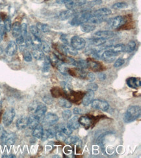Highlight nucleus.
Instances as JSON below:
<instances>
[{"label":"nucleus","mask_w":141,"mask_h":158,"mask_svg":"<svg viewBox=\"0 0 141 158\" xmlns=\"http://www.w3.org/2000/svg\"><path fill=\"white\" fill-rule=\"evenodd\" d=\"M70 22V24L72 26H79L83 23H86L92 16V12L89 9H85L77 12Z\"/></svg>","instance_id":"nucleus-1"},{"label":"nucleus","mask_w":141,"mask_h":158,"mask_svg":"<svg viewBox=\"0 0 141 158\" xmlns=\"http://www.w3.org/2000/svg\"><path fill=\"white\" fill-rule=\"evenodd\" d=\"M140 107L137 105L130 106L124 115V121L126 123H130L137 120L140 115Z\"/></svg>","instance_id":"nucleus-2"},{"label":"nucleus","mask_w":141,"mask_h":158,"mask_svg":"<svg viewBox=\"0 0 141 158\" xmlns=\"http://www.w3.org/2000/svg\"><path fill=\"white\" fill-rule=\"evenodd\" d=\"M0 140L3 144L11 146L16 140V135L14 132L6 131L2 126H0Z\"/></svg>","instance_id":"nucleus-3"},{"label":"nucleus","mask_w":141,"mask_h":158,"mask_svg":"<svg viewBox=\"0 0 141 158\" xmlns=\"http://www.w3.org/2000/svg\"><path fill=\"white\" fill-rule=\"evenodd\" d=\"M126 19L125 17L122 16H118L107 20V26L110 29L116 30L118 29L125 24Z\"/></svg>","instance_id":"nucleus-4"},{"label":"nucleus","mask_w":141,"mask_h":158,"mask_svg":"<svg viewBox=\"0 0 141 158\" xmlns=\"http://www.w3.org/2000/svg\"><path fill=\"white\" fill-rule=\"evenodd\" d=\"M16 115V111L14 108H11L7 109L3 114L2 121L5 127H8L12 124Z\"/></svg>","instance_id":"nucleus-5"},{"label":"nucleus","mask_w":141,"mask_h":158,"mask_svg":"<svg viewBox=\"0 0 141 158\" xmlns=\"http://www.w3.org/2000/svg\"><path fill=\"white\" fill-rule=\"evenodd\" d=\"M70 45L77 51L83 50L86 45L85 40L79 36H73L70 40Z\"/></svg>","instance_id":"nucleus-6"},{"label":"nucleus","mask_w":141,"mask_h":158,"mask_svg":"<svg viewBox=\"0 0 141 158\" xmlns=\"http://www.w3.org/2000/svg\"><path fill=\"white\" fill-rule=\"evenodd\" d=\"M58 121L59 117L55 114L50 112L48 114H46L41 122L44 126L51 127L54 126V125L58 122Z\"/></svg>","instance_id":"nucleus-7"},{"label":"nucleus","mask_w":141,"mask_h":158,"mask_svg":"<svg viewBox=\"0 0 141 158\" xmlns=\"http://www.w3.org/2000/svg\"><path fill=\"white\" fill-rule=\"evenodd\" d=\"M86 3V0H67L64 5L68 10H74L81 6H84Z\"/></svg>","instance_id":"nucleus-8"},{"label":"nucleus","mask_w":141,"mask_h":158,"mask_svg":"<svg viewBox=\"0 0 141 158\" xmlns=\"http://www.w3.org/2000/svg\"><path fill=\"white\" fill-rule=\"evenodd\" d=\"M91 106L93 108L99 110L104 111L108 110L109 108V104L105 101L101 99H95L92 101Z\"/></svg>","instance_id":"nucleus-9"},{"label":"nucleus","mask_w":141,"mask_h":158,"mask_svg":"<svg viewBox=\"0 0 141 158\" xmlns=\"http://www.w3.org/2000/svg\"><path fill=\"white\" fill-rule=\"evenodd\" d=\"M118 54L117 52H114L111 49H107L104 52L102 53V56H101V59H102L103 60L107 63H111L115 60L116 56H117Z\"/></svg>","instance_id":"nucleus-10"},{"label":"nucleus","mask_w":141,"mask_h":158,"mask_svg":"<svg viewBox=\"0 0 141 158\" xmlns=\"http://www.w3.org/2000/svg\"><path fill=\"white\" fill-rule=\"evenodd\" d=\"M46 111H47V107L46 105L44 104L40 103L37 106L34 115L38 118L40 121L41 122L43 117L46 114Z\"/></svg>","instance_id":"nucleus-11"},{"label":"nucleus","mask_w":141,"mask_h":158,"mask_svg":"<svg viewBox=\"0 0 141 158\" xmlns=\"http://www.w3.org/2000/svg\"><path fill=\"white\" fill-rule=\"evenodd\" d=\"M86 64L87 68H90L91 70L94 71L98 72L102 69V65L99 62L93 60V59L89 58L88 60H86Z\"/></svg>","instance_id":"nucleus-12"},{"label":"nucleus","mask_w":141,"mask_h":158,"mask_svg":"<svg viewBox=\"0 0 141 158\" xmlns=\"http://www.w3.org/2000/svg\"><path fill=\"white\" fill-rule=\"evenodd\" d=\"M18 45L15 41H10L5 49V52L8 56L15 55L18 51Z\"/></svg>","instance_id":"nucleus-13"},{"label":"nucleus","mask_w":141,"mask_h":158,"mask_svg":"<svg viewBox=\"0 0 141 158\" xmlns=\"http://www.w3.org/2000/svg\"><path fill=\"white\" fill-rule=\"evenodd\" d=\"M126 82L127 85L132 89H139L141 85L140 79L137 77H130L127 78Z\"/></svg>","instance_id":"nucleus-14"},{"label":"nucleus","mask_w":141,"mask_h":158,"mask_svg":"<svg viewBox=\"0 0 141 158\" xmlns=\"http://www.w3.org/2000/svg\"><path fill=\"white\" fill-rule=\"evenodd\" d=\"M95 98V91L89 90L85 94L82 99V103L85 106H87L92 102Z\"/></svg>","instance_id":"nucleus-15"},{"label":"nucleus","mask_w":141,"mask_h":158,"mask_svg":"<svg viewBox=\"0 0 141 158\" xmlns=\"http://www.w3.org/2000/svg\"><path fill=\"white\" fill-rule=\"evenodd\" d=\"M112 14V11L106 7L101 8L92 12V16H99V17H107Z\"/></svg>","instance_id":"nucleus-16"},{"label":"nucleus","mask_w":141,"mask_h":158,"mask_svg":"<svg viewBox=\"0 0 141 158\" xmlns=\"http://www.w3.org/2000/svg\"><path fill=\"white\" fill-rule=\"evenodd\" d=\"M28 117L26 116H22L18 118L16 123V128L20 130H22L28 127Z\"/></svg>","instance_id":"nucleus-17"},{"label":"nucleus","mask_w":141,"mask_h":158,"mask_svg":"<svg viewBox=\"0 0 141 158\" xmlns=\"http://www.w3.org/2000/svg\"><path fill=\"white\" fill-rule=\"evenodd\" d=\"M12 35L15 38H18L20 35H22V31H21V24L20 22H16L12 25L11 27Z\"/></svg>","instance_id":"nucleus-18"},{"label":"nucleus","mask_w":141,"mask_h":158,"mask_svg":"<svg viewBox=\"0 0 141 158\" xmlns=\"http://www.w3.org/2000/svg\"><path fill=\"white\" fill-rule=\"evenodd\" d=\"M94 35L95 37L109 39L115 36V32L112 31H98L96 32Z\"/></svg>","instance_id":"nucleus-19"},{"label":"nucleus","mask_w":141,"mask_h":158,"mask_svg":"<svg viewBox=\"0 0 141 158\" xmlns=\"http://www.w3.org/2000/svg\"><path fill=\"white\" fill-rule=\"evenodd\" d=\"M66 125L68 126V127H69L72 130L78 129L80 126V124L79 123V117L75 115L73 117L70 118Z\"/></svg>","instance_id":"nucleus-20"},{"label":"nucleus","mask_w":141,"mask_h":158,"mask_svg":"<svg viewBox=\"0 0 141 158\" xmlns=\"http://www.w3.org/2000/svg\"><path fill=\"white\" fill-rule=\"evenodd\" d=\"M56 130L55 129H52V128H48L44 130L43 134L41 137L42 141H46L48 139H51V138L54 137L55 135Z\"/></svg>","instance_id":"nucleus-21"},{"label":"nucleus","mask_w":141,"mask_h":158,"mask_svg":"<svg viewBox=\"0 0 141 158\" xmlns=\"http://www.w3.org/2000/svg\"><path fill=\"white\" fill-rule=\"evenodd\" d=\"M79 123L85 128H89L92 124V118L88 115H83L79 118Z\"/></svg>","instance_id":"nucleus-22"},{"label":"nucleus","mask_w":141,"mask_h":158,"mask_svg":"<svg viewBox=\"0 0 141 158\" xmlns=\"http://www.w3.org/2000/svg\"><path fill=\"white\" fill-rule=\"evenodd\" d=\"M44 131L43 125L41 124H38L37 127L33 129V136L35 137L36 139H41L42 134Z\"/></svg>","instance_id":"nucleus-23"},{"label":"nucleus","mask_w":141,"mask_h":158,"mask_svg":"<svg viewBox=\"0 0 141 158\" xmlns=\"http://www.w3.org/2000/svg\"><path fill=\"white\" fill-rule=\"evenodd\" d=\"M40 123V120L34 114L31 115L28 117V127L29 129L33 130L35 127H37Z\"/></svg>","instance_id":"nucleus-24"},{"label":"nucleus","mask_w":141,"mask_h":158,"mask_svg":"<svg viewBox=\"0 0 141 158\" xmlns=\"http://www.w3.org/2000/svg\"><path fill=\"white\" fill-rule=\"evenodd\" d=\"M73 15H74V10L67 9L66 10H63L61 12H60L58 17L60 20L64 21L71 18Z\"/></svg>","instance_id":"nucleus-25"},{"label":"nucleus","mask_w":141,"mask_h":158,"mask_svg":"<svg viewBox=\"0 0 141 158\" xmlns=\"http://www.w3.org/2000/svg\"><path fill=\"white\" fill-rule=\"evenodd\" d=\"M31 55L37 60H42L45 57L44 52L40 48H33Z\"/></svg>","instance_id":"nucleus-26"},{"label":"nucleus","mask_w":141,"mask_h":158,"mask_svg":"<svg viewBox=\"0 0 141 158\" xmlns=\"http://www.w3.org/2000/svg\"><path fill=\"white\" fill-rule=\"evenodd\" d=\"M80 26V29L83 32H85V33H89V32L95 31L96 29V26L95 25H93L91 23H83Z\"/></svg>","instance_id":"nucleus-27"},{"label":"nucleus","mask_w":141,"mask_h":158,"mask_svg":"<svg viewBox=\"0 0 141 158\" xmlns=\"http://www.w3.org/2000/svg\"><path fill=\"white\" fill-rule=\"evenodd\" d=\"M107 41V39L95 37L94 38H92L90 40V42L93 45H95L98 47V46H103L104 44H105Z\"/></svg>","instance_id":"nucleus-28"},{"label":"nucleus","mask_w":141,"mask_h":158,"mask_svg":"<svg viewBox=\"0 0 141 158\" xmlns=\"http://www.w3.org/2000/svg\"><path fill=\"white\" fill-rule=\"evenodd\" d=\"M106 19H107V17H99V16H92L87 22H89V23H91L93 25H96V24L102 23L103 22L105 21Z\"/></svg>","instance_id":"nucleus-29"},{"label":"nucleus","mask_w":141,"mask_h":158,"mask_svg":"<svg viewBox=\"0 0 141 158\" xmlns=\"http://www.w3.org/2000/svg\"><path fill=\"white\" fill-rule=\"evenodd\" d=\"M55 130L62 131V132L66 136L70 135L72 134V131H73V130L70 129L69 127H68L67 125H66V126H64V125H60V126L56 127Z\"/></svg>","instance_id":"nucleus-30"},{"label":"nucleus","mask_w":141,"mask_h":158,"mask_svg":"<svg viewBox=\"0 0 141 158\" xmlns=\"http://www.w3.org/2000/svg\"><path fill=\"white\" fill-rule=\"evenodd\" d=\"M125 48H126V45L123 44H116V45H112L111 47L110 48V49L112 51L117 52V54H119V53H121V52H124Z\"/></svg>","instance_id":"nucleus-31"},{"label":"nucleus","mask_w":141,"mask_h":158,"mask_svg":"<svg viewBox=\"0 0 141 158\" xmlns=\"http://www.w3.org/2000/svg\"><path fill=\"white\" fill-rule=\"evenodd\" d=\"M72 71H73V73H74V75L77 77H79L80 78H86L87 72H86L85 71V69H80L76 67V69H72Z\"/></svg>","instance_id":"nucleus-32"},{"label":"nucleus","mask_w":141,"mask_h":158,"mask_svg":"<svg viewBox=\"0 0 141 158\" xmlns=\"http://www.w3.org/2000/svg\"><path fill=\"white\" fill-rule=\"evenodd\" d=\"M36 26L40 32H44V33H47V32H50L51 29L48 24L42 23H38Z\"/></svg>","instance_id":"nucleus-33"},{"label":"nucleus","mask_w":141,"mask_h":158,"mask_svg":"<svg viewBox=\"0 0 141 158\" xmlns=\"http://www.w3.org/2000/svg\"><path fill=\"white\" fill-rule=\"evenodd\" d=\"M44 59V62L42 67V71L44 73H47V72H48L50 71L51 64L50 59L49 56H45Z\"/></svg>","instance_id":"nucleus-34"},{"label":"nucleus","mask_w":141,"mask_h":158,"mask_svg":"<svg viewBox=\"0 0 141 158\" xmlns=\"http://www.w3.org/2000/svg\"><path fill=\"white\" fill-rule=\"evenodd\" d=\"M102 0H92L90 2H86L85 3L86 9H90L96 5H99L102 3Z\"/></svg>","instance_id":"nucleus-35"},{"label":"nucleus","mask_w":141,"mask_h":158,"mask_svg":"<svg viewBox=\"0 0 141 158\" xmlns=\"http://www.w3.org/2000/svg\"><path fill=\"white\" fill-rule=\"evenodd\" d=\"M136 48V43L134 41H130L128 44L126 45L125 52L127 53H130V52H133Z\"/></svg>","instance_id":"nucleus-36"},{"label":"nucleus","mask_w":141,"mask_h":158,"mask_svg":"<svg viewBox=\"0 0 141 158\" xmlns=\"http://www.w3.org/2000/svg\"><path fill=\"white\" fill-rule=\"evenodd\" d=\"M59 105L60 107H63L64 108H70L72 106V104L71 102L68 101L66 98H61L59 102Z\"/></svg>","instance_id":"nucleus-37"},{"label":"nucleus","mask_w":141,"mask_h":158,"mask_svg":"<svg viewBox=\"0 0 141 158\" xmlns=\"http://www.w3.org/2000/svg\"><path fill=\"white\" fill-rule=\"evenodd\" d=\"M79 141V137L76 135H73V136H70L69 135L68 137H66V139H65L64 142L68 144H76L77 143H78V141Z\"/></svg>","instance_id":"nucleus-38"},{"label":"nucleus","mask_w":141,"mask_h":158,"mask_svg":"<svg viewBox=\"0 0 141 158\" xmlns=\"http://www.w3.org/2000/svg\"><path fill=\"white\" fill-rule=\"evenodd\" d=\"M4 27L5 29L6 32H10L12 27V23H11V19L9 17H7L4 19Z\"/></svg>","instance_id":"nucleus-39"},{"label":"nucleus","mask_w":141,"mask_h":158,"mask_svg":"<svg viewBox=\"0 0 141 158\" xmlns=\"http://www.w3.org/2000/svg\"><path fill=\"white\" fill-rule=\"evenodd\" d=\"M128 5L126 2H118L112 5V8L113 9H124L127 8Z\"/></svg>","instance_id":"nucleus-40"},{"label":"nucleus","mask_w":141,"mask_h":158,"mask_svg":"<svg viewBox=\"0 0 141 158\" xmlns=\"http://www.w3.org/2000/svg\"><path fill=\"white\" fill-rule=\"evenodd\" d=\"M64 46H65L67 54H69L72 56H76L77 55V51L75 49H73L71 45L64 44Z\"/></svg>","instance_id":"nucleus-41"},{"label":"nucleus","mask_w":141,"mask_h":158,"mask_svg":"<svg viewBox=\"0 0 141 158\" xmlns=\"http://www.w3.org/2000/svg\"><path fill=\"white\" fill-rule=\"evenodd\" d=\"M23 57L24 60L27 62H30L33 60V56L31 53L29 51L26 49L23 51Z\"/></svg>","instance_id":"nucleus-42"},{"label":"nucleus","mask_w":141,"mask_h":158,"mask_svg":"<svg viewBox=\"0 0 141 158\" xmlns=\"http://www.w3.org/2000/svg\"><path fill=\"white\" fill-rule=\"evenodd\" d=\"M55 137H56L57 140L59 141H65V139H66V135L63 134L62 131L57 130L56 132H55Z\"/></svg>","instance_id":"nucleus-43"},{"label":"nucleus","mask_w":141,"mask_h":158,"mask_svg":"<svg viewBox=\"0 0 141 158\" xmlns=\"http://www.w3.org/2000/svg\"><path fill=\"white\" fill-rule=\"evenodd\" d=\"M72 115V111L70 110H64L62 112V117L64 121H68Z\"/></svg>","instance_id":"nucleus-44"},{"label":"nucleus","mask_w":141,"mask_h":158,"mask_svg":"<svg viewBox=\"0 0 141 158\" xmlns=\"http://www.w3.org/2000/svg\"><path fill=\"white\" fill-rule=\"evenodd\" d=\"M29 29H30L31 35L38 36V37H40V31L37 27L36 25H31Z\"/></svg>","instance_id":"nucleus-45"},{"label":"nucleus","mask_w":141,"mask_h":158,"mask_svg":"<svg viewBox=\"0 0 141 158\" xmlns=\"http://www.w3.org/2000/svg\"><path fill=\"white\" fill-rule=\"evenodd\" d=\"M21 31H22V36L25 38L28 36V25L26 23H22L21 25Z\"/></svg>","instance_id":"nucleus-46"},{"label":"nucleus","mask_w":141,"mask_h":158,"mask_svg":"<svg viewBox=\"0 0 141 158\" xmlns=\"http://www.w3.org/2000/svg\"><path fill=\"white\" fill-rule=\"evenodd\" d=\"M76 67L78 68H80V69H83L87 68L86 61L83 60H79L78 61H77Z\"/></svg>","instance_id":"nucleus-47"},{"label":"nucleus","mask_w":141,"mask_h":158,"mask_svg":"<svg viewBox=\"0 0 141 158\" xmlns=\"http://www.w3.org/2000/svg\"><path fill=\"white\" fill-rule=\"evenodd\" d=\"M40 49H41L44 52H49L50 51V48L49 45L45 42H42L41 45H40Z\"/></svg>","instance_id":"nucleus-48"},{"label":"nucleus","mask_w":141,"mask_h":158,"mask_svg":"<svg viewBox=\"0 0 141 158\" xmlns=\"http://www.w3.org/2000/svg\"><path fill=\"white\" fill-rule=\"evenodd\" d=\"M124 64H125L124 59H123L122 58H117V60H116L115 64H114V67L118 68L122 66V65H123Z\"/></svg>","instance_id":"nucleus-49"},{"label":"nucleus","mask_w":141,"mask_h":158,"mask_svg":"<svg viewBox=\"0 0 141 158\" xmlns=\"http://www.w3.org/2000/svg\"><path fill=\"white\" fill-rule=\"evenodd\" d=\"M86 88H87L88 90H91V91H96L98 89V84H96V83H92V82L90 83H89V84L86 85Z\"/></svg>","instance_id":"nucleus-50"},{"label":"nucleus","mask_w":141,"mask_h":158,"mask_svg":"<svg viewBox=\"0 0 141 158\" xmlns=\"http://www.w3.org/2000/svg\"><path fill=\"white\" fill-rule=\"evenodd\" d=\"M5 32H6V31H5V29L4 27V25L1 23H0V42L2 41Z\"/></svg>","instance_id":"nucleus-51"},{"label":"nucleus","mask_w":141,"mask_h":158,"mask_svg":"<svg viewBox=\"0 0 141 158\" xmlns=\"http://www.w3.org/2000/svg\"><path fill=\"white\" fill-rule=\"evenodd\" d=\"M86 77L88 78V81L90 82L95 81V78H96L95 74H94L93 73H91V72H90V73H87Z\"/></svg>","instance_id":"nucleus-52"},{"label":"nucleus","mask_w":141,"mask_h":158,"mask_svg":"<svg viewBox=\"0 0 141 158\" xmlns=\"http://www.w3.org/2000/svg\"><path fill=\"white\" fill-rule=\"evenodd\" d=\"M60 40H61L63 43V44H66V45H70L69 42L68 40V39H67V36L65 35H62L60 37Z\"/></svg>","instance_id":"nucleus-53"},{"label":"nucleus","mask_w":141,"mask_h":158,"mask_svg":"<svg viewBox=\"0 0 141 158\" xmlns=\"http://www.w3.org/2000/svg\"><path fill=\"white\" fill-rule=\"evenodd\" d=\"M43 100L46 104H51V103L53 102V99L48 95L45 96L43 98Z\"/></svg>","instance_id":"nucleus-54"},{"label":"nucleus","mask_w":141,"mask_h":158,"mask_svg":"<svg viewBox=\"0 0 141 158\" xmlns=\"http://www.w3.org/2000/svg\"><path fill=\"white\" fill-rule=\"evenodd\" d=\"M98 77L99 78V79L100 81H105V80L106 78H107V76H106V75H105V73H98Z\"/></svg>","instance_id":"nucleus-55"},{"label":"nucleus","mask_w":141,"mask_h":158,"mask_svg":"<svg viewBox=\"0 0 141 158\" xmlns=\"http://www.w3.org/2000/svg\"><path fill=\"white\" fill-rule=\"evenodd\" d=\"M82 110L78 108H75L73 110V113L75 115H79L82 114Z\"/></svg>","instance_id":"nucleus-56"},{"label":"nucleus","mask_w":141,"mask_h":158,"mask_svg":"<svg viewBox=\"0 0 141 158\" xmlns=\"http://www.w3.org/2000/svg\"><path fill=\"white\" fill-rule=\"evenodd\" d=\"M3 158L4 157H7V158H15L16 157V156L14 154H9V155H3L2 156Z\"/></svg>","instance_id":"nucleus-57"},{"label":"nucleus","mask_w":141,"mask_h":158,"mask_svg":"<svg viewBox=\"0 0 141 158\" xmlns=\"http://www.w3.org/2000/svg\"><path fill=\"white\" fill-rule=\"evenodd\" d=\"M67 0H57V3H59V4H63V3H65Z\"/></svg>","instance_id":"nucleus-58"}]
</instances>
